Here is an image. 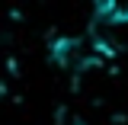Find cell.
<instances>
[{
	"label": "cell",
	"mask_w": 128,
	"mask_h": 125,
	"mask_svg": "<svg viewBox=\"0 0 128 125\" xmlns=\"http://www.w3.org/2000/svg\"><path fill=\"white\" fill-rule=\"evenodd\" d=\"M99 48L93 45V39L86 35H64V39H54L51 42V61L64 67V71H86L90 64L96 61Z\"/></svg>",
	"instance_id": "6da1fadb"
},
{
	"label": "cell",
	"mask_w": 128,
	"mask_h": 125,
	"mask_svg": "<svg viewBox=\"0 0 128 125\" xmlns=\"http://www.w3.org/2000/svg\"><path fill=\"white\" fill-rule=\"evenodd\" d=\"M93 10L99 19H109V23H128V0H93Z\"/></svg>",
	"instance_id": "7a4b0ae2"
}]
</instances>
